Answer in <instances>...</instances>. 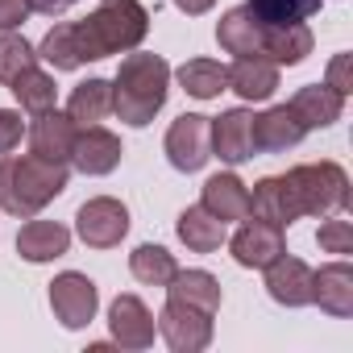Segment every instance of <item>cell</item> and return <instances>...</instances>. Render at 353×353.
I'll list each match as a JSON object with an SVG mask.
<instances>
[{
	"instance_id": "obj_1",
	"label": "cell",
	"mask_w": 353,
	"mask_h": 353,
	"mask_svg": "<svg viewBox=\"0 0 353 353\" xmlns=\"http://www.w3.org/2000/svg\"><path fill=\"white\" fill-rule=\"evenodd\" d=\"M67 192V162H50L38 154H5L0 158V212L17 221L38 216Z\"/></svg>"
},
{
	"instance_id": "obj_2",
	"label": "cell",
	"mask_w": 353,
	"mask_h": 353,
	"mask_svg": "<svg viewBox=\"0 0 353 353\" xmlns=\"http://www.w3.org/2000/svg\"><path fill=\"white\" fill-rule=\"evenodd\" d=\"M150 34V13L141 0H100V9L75 21V42L83 63L108 59V54H129L145 42Z\"/></svg>"
},
{
	"instance_id": "obj_3",
	"label": "cell",
	"mask_w": 353,
	"mask_h": 353,
	"mask_svg": "<svg viewBox=\"0 0 353 353\" xmlns=\"http://www.w3.org/2000/svg\"><path fill=\"white\" fill-rule=\"evenodd\" d=\"M166 88H170V67L162 54H125L121 67H117V79H112V112L133 125V129H145L162 104H166Z\"/></svg>"
},
{
	"instance_id": "obj_4",
	"label": "cell",
	"mask_w": 353,
	"mask_h": 353,
	"mask_svg": "<svg viewBox=\"0 0 353 353\" xmlns=\"http://www.w3.org/2000/svg\"><path fill=\"white\" fill-rule=\"evenodd\" d=\"M287 183H291V196L299 204V216H332L349 204V174L332 158L291 166Z\"/></svg>"
},
{
	"instance_id": "obj_5",
	"label": "cell",
	"mask_w": 353,
	"mask_h": 353,
	"mask_svg": "<svg viewBox=\"0 0 353 353\" xmlns=\"http://www.w3.org/2000/svg\"><path fill=\"white\" fill-rule=\"evenodd\" d=\"M162 145H166V158H170L174 170H183V174L204 170L208 158H212V117L183 112L179 121H170Z\"/></svg>"
},
{
	"instance_id": "obj_6",
	"label": "cell",
	"mask_w": 353,
	"mask_h": 353,
	"mask_svg": "<svg viewBox=\"0 0 353 353\" xmlns=\"http://www.w3.org/2000/svg\"><path fill=\"white\" fill-rule=\"evenodd\" d=\"M158 332L174 353H200L212 345V312L192 307L183 299H166V307L158 316Z\"/></svg>"
},
{
	"instance_id": "obj_7",
	"label": "cell",
	"mask_w": 353,
	"mask_h": 353,
	"mask_svg": "<svg viewBox=\"0 0 353 353\" xmlns=\"http://www.w3.org/2000/svg\"><path fill=\"white\" fill-rule=\"evenodd\" d=\"M75 233L92 250H112L129 233V208L121 200H112V196H96L75 212Z\"/></svg>"
},
{
	"instance_id": "obj_8",
	"label": "cell",
	"mask_w": 353,
	"mask_h": 353,
	"mask_svg": "<svg viewBox=\"0 0 353 353\" xmlns=\"http://www.w3.org/2000/svg\"><path fill=\"white\" fill-rule=\"evenodd\" d=\"M50 307H54V320L63 328H88L96 320V307H100V291L88 274L79 270H63L54 283H50Z\"/></svg>"
},
{
	"instance_id": "obj_9",
	"label": "cell",
	"mask_w": 353,
	"mask_h": 353,
	"mask_svg": "<svg viewBox=\"0 0 353 353\" xmlns=\"http://www.w3.org/2000/svg\"><path fill=\"white\" fill-rule=\"evenodd\" d=\"M229 250H233V262H237V266H245V270H266V266L287 250V241H283V229H279V225L258 221V216H245L241 229L229 237Z\"/></svg>"
},
{
	"instance_id": "obj_10",
	"label": "cell",
	"mask_w": 353,
	"mask_h": 353,
	"mask_svg": "<svg viewBox=\"0 0 353 353\" xmlns=\"http://www.w3.org/2000/svg\"><path fill=\"white\" fill-rule=\"evenodd\" d=\"M121 137L108 133L104 125H79L75 133V145H71V166L79 174H112L121 166Z\"/></svg>"
},
{
	"instance_id": "obj_11",
	"label": "cell",
	"mask_w": 353,
	"mask_h": 353,
	"mask_svg": "<svg viewBox=\"0 0 353 353\" xmlns=\"http://www.w3.org/2000/svg\"><path fill=\"white\" fill-rule=\"evenodd\" d=\"M108 328H112V341L121 349H150L154 336H158V320H154V312L137 295H117L112 299Z\"/></svg>"
},
{
	"instance_id": "obj_12",
	"label": "cell",
	"mask_w": 353,
	"mask_h": 353,
	"mask_svg": "<svg viewBox=\"0 0 353 353\" xmlns=\"http://www.w3.org/2000/svg\"><path fill=\"white\" fill-rule=\"evenodd\" d=\"M250 133H254V150H262V154L295 150V145L307 137V129H303V121L291 112V104H274V108L258 112V117L250 121Z\"/></svg>"
},
{
	"instance_id": "obj_13",
	"label": "cell",
	"mask_w": 353,
	"mask_h": 353,
	"mask_svg": "<svg viewBox=\"0 0 353 353\" xmlns=\"http://www.w3.org/2000/svg\"><path fill=\"white\" fill-rule=\"evenodd\" d=\"M266 291L283 307H307L312 303V266L303 258H287V250L266 266Z\"/></svg>"
},
{
	"instance_id": "obj_14",
	"label": "cell",
	"mask_w": 353,
	"mask_h": 353,
	"mask_svg": "<svg viewBox=\"0 0 353 353\" xmlns=\"http://www.w3.org/2000/svg\"><path fill=\"white\" fill-rule=\"evenodd\" d=\"M75 133H79V125H75L67 112H59V108L38 112V117H34V125H30V154L50 158V162H67V166H71Z\"/></svg>"
},
{
	"instance_id": "obj_15",
	"label": "cell",
	"mask_w": 353,
	"mask_h": 353,
	"mask_svg": "<svg viewBox=\"0 0 353 353\" xmlns=\"http://www.w3.org/2000/svg\"><path fill=\"white\" fill-rule=\"evenodd\" d=\"M250 121H254V112H245V108H229V112L212 117V158H221V162H229V166L250 162V158H254Z\"/></svg>"
},
{
	"instance_id": "obj_16",
	"label": "cell",
	"mask_w": 353,
	"mask_h": 353,
	"mask_svg": "<svg viewBox=\"0 0 353 353\" xmlns=\"http://www.w3.org/2000/svg\"><path fill=\"white\" fill-rule=\"evenodd\" d=\"M312 303H320V312H328L332 320H349L353 316V266L328 262L312 270Z\"/></svg>"
},
{
	"instance_id": "obj_17",
	"label": "cell",
	"mask_w": 353,
	"mask_h": 353,
	"mask_svg": "<svg viewBox=\"0 0 353 353\" xmlns=\"http://www.w3.org/2000/svg\"><path fill=\"white\" fill-rule=\"evenodd\" d=\"M250 216L270 221L279 229H287L291 221H299V204L291 196L287 174H266V179L254 183V192H250Z\"/></svg>"
},
{
	"instance_id": "obj_18",
	"label": "cell",
	"mask_w": 353,
	"mask_h": 353,
	"mask_svg": "<svg viewBox=\"0 0 353 353\" xmlns=\"http://www.w3.org/2000/svg\"><path fill=\"white\" fill-rule=\"evenodd\" d=\"M200 208H208V212H212L221 225L245 221V216H250V188L237 179L233 170H225V174H212V179L204 183Z\"/></svg>"
},
{
	"instance_id": "obj_19",
	"label": "cell",
	"mask_w": 353,
	"mask_h": 353,
	"mask_svg": "<svg viewBox=\"0 0 353 353\" xmlns=\"http://www.w3.org/2000/svg\"><path fill=\"white\" fill-rule=\"evenodd\" d=\"M225 79H229V88H233L241 100H250V104L270 100V96L279 92V67H274L266 54L237 59L233 67H225Z\"/></svg>"
},
{
	"instance_id": "obj_20",
	"label": "cell",
	"mask_w": 353,
	"mask_h": 353,
	"mask_svg": "<svg viewBox=\"0 0 353 353\" xmlns=\"http://www.w3.org/2000/svg\"><path fill=\"white\" fill-rule=\"evenodd\" d=\"M71 250V229L67 225H59V221H26L21 225V233H17V254L26 258V262H54V258H63Z\"/></svg>"
},
{
	"instance_id": "obj_21",
	"label": "cell",
	"mask_w": 353,
	"mask_h": 353,
	"mask_svg": "<svg viewBox=\"0 0 353 353\" xmlns=\"http://www.w3.org/2000/svg\"><path fill=\"white\" fill-rule=\"evenodd\" d=\"M287 104H291V112L303 121L307 133H312V129H328V125H336L341 112H345V96L332 92L328 83H307V88H299Z\"/></svg>"
},
{
	"instance_id": "obj_22",
	"label": "cell",
	"mask_w": 353,
	"mask_h": 353,
	"mask_svg": "<svg viewBox=\"0 0 353 353\" xmlns=\"http://www.w3.org/2000/svg\"><path fill=\"white\" fill-rule=\"evenodd\" d=\"M262 34L266 26L241 5V9H229L216 26V42L225 54H237V59H250V54H262Z\"/></svg>"
},
{
	"instance_id": "obj_23",
	"label": "cell",
	"mask_w": 353,
	"mask_h": 353,
	"mask_svg": "<svg viewBox=\"0 0 353 353\" xmlns=\"http://www.w3.org/2000/svg\"><path fill=\"white\" fill-rule=\"evenodd\" d=\"M316 38L303 21H291V26H266L262 34V54L274 63V67H299L307 54H312Z\"/></svg>"
},
{
	"instance_id": "obj_24",
	"label": "cell",
	"mask_w": 353,
	"mask_h": 353,
	"mask_svg": "<svg viewBox=\"0 0 353 353\" xmlns=\"http://www.w3.org/2000/svg\"><path fill=\"white\" fill-rule=\"evenodd\" d=\"M174 233H179V241H183L192 254H212V250L225 245V225H221L208 208H200V204H192V208L179 212Z\"/></svg>"
},
{
	"instance_id": "obj_25",
	"label": "cell",
	"mask_w": 353,
	"mask_h": 353,
	"mask_svg": "<svg viewBox=\"0 0 353 353\" xmlns=\"http://www.w3.org/2000/svg\"><path fill=\"white\" fill-rule=\"evenodd\" d=\"M166 299H183V303L204 307V312L216 316V307H221V283L208 270H174V279L166 283Z\"/></svg>"
},
{
	"instance_id": "obj_26",
	"label": "cell",
	"mask_w": 353,
	"mask_h": 353,
	"mask_svg": "<svg viewBox=\"0 0 353 353\" xmlns=\"http://www.w3.org/2000/svg\"><path fill=\"white\" fill-rule=\"evenodd\" d=\"M112 112V79H83L75 83L71 100H67V117L75 125H100Z\"/></svg>"
},
{
	"instance_id": "obj_27",
	"label": "cell",
	"mask_w": 353,
	"mask_h": 353,
	"mask_svg": "<svg viewBox=\"0 0 353 353\" xmlns=\"http://www.w3.org/2000/svg\"><path fill=\"white\" fill-rule=\"evenodd\" d=\"M174 79H179V83H183V92H188V96H196V100H216V96L229 88L225 67H221L216 59H188L179 71H174Z\"/></svg>"
},
{
	"instance_id": "obj_28",
	"label": "cell",
	"mask_w": 353,
	"mask_h": 353,
	"mask_svg": "<svg viewBox=\"0 0 353 353\" xmlns=\"http://www.w3.org/2000/svg\"><path fill=\"white\" fill-rule=\"evenodd\" d=\"M174 270H179V262H174V254L166 245H150L145 241V245H137L129 254V274L137 283H145V287H166L174 279Z\"/></svg>"
},
{
	"instance_id": "obj_29",
	"label": "cell",
	"mask_w": 353,
	"mask_h": 353,
	"mask_svg": "<svg viewBox=\"0 0 353 353\" xmlns=\"http://www.w3.org/2000/svg\"><path fill=\"white\" fill-rule=\"evenodd\" d=\"M13 96H17V104L26 108V112H50V108H59V88H54V79L42 71V67H30V71H21L13 83Z\"/></svg>"
},
{
	"instance_id": "obj_30",
	"label": "cell",
	"mask_w": 353,
	"mask_h": 353,
	"mask_svg": "<svg viewBox=\"0 0 353 353\" xmlns=\"http://www.w3.org/2000/svg\"><path fill=\"white\" fill-rule=\"evenodd\" d=\"M38 59H46L54 71H75V67H83L79 42H75V21H63V26H54V30L42 38V46H38Z\"/></svg>"
},
{
	"instance_id": "obj_31",
	"label": "cell",
	"mask_w": 353,
	"mask_h": 353,
	"mask_svg": "<svg viewBox=\"0 0 353 353\" xmlns=\"http://www.w3.org/2000/svg\"><path fill=\"white\" fill-rule=\"evenodd\" d=\"M245 9L262 26H291V21L316 17L320 13V0H245Z\"/></svg>"
},
{
	"instance_id": "obj_32",
	"label": "cell",
	"mask_w": 353,
	"mask_h": 353,
	"mask_svg": "<svg viewBox=\"0 0 353 353\" xmlns=\"http://www.w3.org/2000/svg\"><path fill=\"white\" fill-rule=\"evenodd\" d=\"M38 67V50L21 38V34H0V83H13L21 71Z\"/></svg>"
},
{
	"instance_id": "obj_33",
	"label": "cell",
	"mask_w": 353,
	"mask_h": 353,
	"mask_svg": "<svg viewBox=\"0 0 353 353\" xmlns=\"http://www.w3.org/2000/svg\"><path fill=\"white\" fill-rule=\"evenodd\" d=\"M316 241H320V250L345 258V254H353V225L349 221H324L320 233H316Z\"/></svg>"
},
{
	"instance_id": "obj_34",
	"label": "cell",
	"mask_w": 353,
	"mask_h": 353,
	"mask_svg": "<svg viewBox=\"0 0 353 353\" xmlns=\"http://www.w3.org/2000/svg\"><path fill=\"white\" fill-rule=\"evenodd\" d=\"M26 137V121L13 108H0V154H13Z\"/></svg>"
},
{
	"instance_id": "obj_35",
	"label": "cell",
	"mask_w": 353,
	"mask_h": 353,
	"mask_svg": "<svg viewBox=\"0 0 353 353\" xmlns=\"http://www.w3.org/2000/svg\"><path fill=\"white\" fill-rule=\"evenodd\" d=\"M30 17V0H0V34L17 30Z\"/></svg>"
},
{
	"instance_id": "obj_36",
	"label": "cell",
	"mask_w": 353,
	"mask_h": 353,
	"mask_svg": "<svg viewBox=\"0 0 353 353\" xmlns=\"http://www.w3.org/2000/svg\"><path fill=\"white\" fill-rule=\"evenodd\" d=\"M332 92H341V96H349V88H353V79H349V54H332V63H328V79H324Z\"/></svg>"
},
{
	"instance_id": "obj_37",
	"label": "cell",
	"mask_w": 353,
	"mask_h": 353,
	"mask_svg": "<svg viewBox=\"0 0 353 353\" xmlns=\"http://www.w3.org/2000/svg\"><path fill=\"white\" fill-rule=\"evenodd\" d=\"M75 5V0H30V13H42V17H59Z\"/></svg>"
},
{
	"instance_id": "obj_38",
	"label": "cell",
	"mask_w": 353,
	"mask_h": 353,
	"mask_svg": "<svg viewBox=\"0 0 353 353\" xmlns=\"http://www.w3.org/2000/svg\"><path fill=\"white\" fill-rule=\"evenodd\" d=\"M212 5H216V0H174V9H179V13H188V17H204Z\"/></svg>"
}]
</instances>
